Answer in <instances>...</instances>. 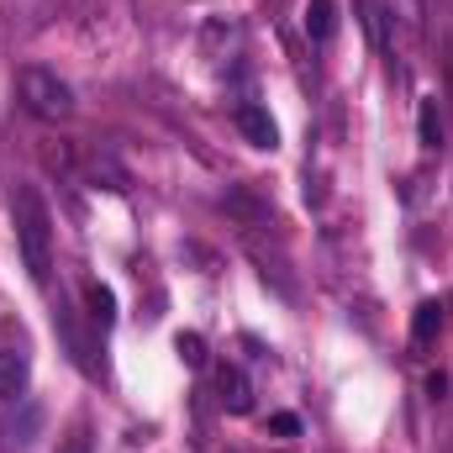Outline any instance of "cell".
I'll list each match as a JSON object with an SVG mask.
<instances>
[{
	"label": "cell",
	"instance_id": "cell-1",
	"mask_svg": "<svg viewBox=\"0 0 453 453\" xmlns=\"http://www.w3.org/2000/svg\"><path fill=\"white\" fill-rule=\"evenodd\" d=\"M16 242H21L27 274L37 285H48V274H53V217H48L37 190H16Z\"/></svg>",
	"mask_w": 453,
	"mask_h": 453
},
{
	"label": "cell",
	"instance_id": "cell-2",
	"mask_svg": "<svg viewBox=\"0 0 453 453\" xmlns=\"http://www.w3.org/2000/svg\"><path fill=\"white\" fill-rule=\"evenodd\" d=\"M16 101L37 116V121H64V116H74V90H69L53 69H21V74H16Z\"/></svg>",
	"mask_w": 453,
	"mask_h": 453
},
{
	"label": "cell",
	"instance_id": "cell-3",
	"mask_svg": "<svg viewBox=\"0 0 453 453\" xmlns=\"http://www.w3.org/2000/svg\"><path fill=\"white\" fill-rule=\"evenodd\" d=\"M27 380H32V353H27V342H0V401H16L21 390H27Z\"/></svg>",
	"mask_w": 453,
	"mask_h": 453
},
{
	"label": "cell",
	"instance_id": "cell-4",
	"mask_svg": "<svg viewBox=\"0 0 453 453\" xmlns=\"http://www.w3.org/2000/svg\"><path fill=\"white\" fill-rule=\"evenodd\" d=\"M237 132H242L253 148H274V142H280L274 116L264 111V106H253V101H248V106H237Z\"/></svg>",
	"mask_w": 453,
	"mask_h": 453
},
{
	"label": "cell",
	"instance_id": "cell-5",
	"mask_svg": "<svg viewBox=\"0 0 453 453\" xmlns=\"http://www.w3.org/2000/svg\"><path fill=\"white\" fill-rule=\"evenodd\" d=\"M217 390H222V406H226V411H248V406H253L248 374H242V369H232V364H226L222 374H217Z\"/></svg>",
	"mask_w": 453,
	"mask_h": 453
},
{
	"label": "cell",
	"instance_id": "cell-6",
	"mask_svg": "<svg viewBox=\"0 0 453 453\" xmlns=\"http://www.w3.org/2000/svg\"><path fill=\"white\" fill-rule=\"evenodd\" d=\"M443 322H449V306H443V301H422V306H417V317H411V338L433 342L438 333H443Z\"/></svg>",
	"mask_w": 453,
	"mask_h": 453
},
{
	"label": "cell",
	"instance_id": "cell-7",
	"mask_svg": "<svg viewBox=\"0 0 453 453\" xmlns=\"http://www.w3.org/2000/svg\"><path fill=\"white\" fill-rule=\"evenodd\" d=\"M358 11H364L369 42H374V48H390V5H385V0H358Z\"/></svg>",
	"mask_w": 453,
	"mask_h": 453
},
{
	"label": "cell",
	"instance_id": "cell-8",
	"mask_svg": "<svg viewBox=\"0 0 453 453\" xmlns=\"http://www.w3.org/2000/svg\"><path fill=\"white\" fill-rule=\"evenodd\" d=\"M333 32H338V5L333 0H311L306 5V37L311 42H327Z\"/></svg>",
	"mask_w": 453,
	"mask_h": 453
},
{
	"label": "cell",
	"instance_id": "cell-9",
	"mask_svg": "<svg viewBox=\"0 0 453 453\" xmlns=\"http://www.w3.org/2000/svg\"><path fill=\"white\" fill-rule=\"evenodd\" d=\"M85 306H90V322H96L101 333L116 322V296L106 290V285H96V280H90V285H85Z\"/></svg>",
	"mask_w": 453,
	"mask_h": 453
},
{
	"label": "cell",
	"instance_id": "cell-10",
	"mask_svg": "<svg viewBox=\"0 0 453 453\" xmlns=\"http://www.w3.org/2000/svg\"><path fill=\"white\" fill-rule=\"evenodd\" d=\"M417 132H422V148H443V116H438V101H422V111H417Z\"/></svg>",
	"mask_w": 453,
	"mask_h": 453
},
{
	"label": "cell",
	"instance_id": "cell-11",
	"mask_svg": "<svg viewBox=\"0 0 453 453\" xmlns=\"http://www.w3.org/2000/svg\"><path fill=\"white\" fill-rule=\"evenodd\" d=\"M174 348H180V358H185L190 369H201V364H206V342L196 338V333H180V338H174Z\"/></svg>",
	"mask_w": 453,
	"mask_h": 453
},
{
	"label": "cell",
	"instance_id": "cell-12",
	"mask_svg": "<svg viewBox=\"0 0 453 453\" xmlns=\"http://www.w3.org/2000/svg\"><path fill=\"white\" fill-rule=\"evenodd\" d=\"M274 433H285V438H296V433H301V422H296L290 411H280V417H274Z\"/></svg>",
	"mask_w": 453,
	"mask_h": 453
}]
</instances>
